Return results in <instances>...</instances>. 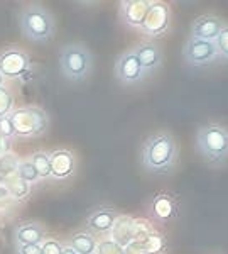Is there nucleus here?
<instances>
[{"label": "nucleus", "mask_w": 228, "mask_h": 254, "mask_svg": "<svg viewBox=\"0 0 228 254\" xmlns=\"http://www.w3.org/2000/svg\"><path fill=\"white\" fill-rule=\"evenodd\" d=\"M31 163L34 165L39 178H51V159L46 151H36L31 156Z\"/></svg>", "instance_id": "nucleus-20"}, {"label": "nucleus", "mask_w": 228, "mask_h": 254, "mask_svg": "<svg viewBox=\"0 0 228 254\" xmlns=\"http://www.w3.org/2000/svg\"><path fill=\"white\" fill-rule=\"evenodd\" d=\"M19 29L32 43H47L56 34V19L41 3H29L19 12Z\"/></svg>", "instance_id": "nucleus-2"}, {"label": "nucleus", "mask_w": 228, "mask_h": 254, "mask_svg": "<svg viewBox=\"0 0 228 254\" xmlns=\"http://www.w3.org/2000/svg\"><path fill=\"white\" fill-rule=\"evenodd\" d=\"M124 254H147V253L144 251V248H142L140 243L132 241L129 246H125V248H124Z\"/></svg>", "instance_id": "nucleus-29"}, {"label": "nucleus", "mask_w": 228, "mask_h": 254, "mask_svg": "<svg viewBox=\"0 0 228 254\" xmlns=\"http://www.w3.org/2000/svg\"><path fill=\"white\" fill-rule=\"evenodd\" d=\"M152 0H122L119 5L120 20L134 31H140Z\"/></svg>", "instance_id": "nucleus-11"}, {"label": "nucleus", "mask_w": 228, "mask_h": 254, "mask_svg": "<svg viewBox=\"0 0 228 254\" xmlns=\"http://www.w3.org/2000/svg\"><path fill=\"white\" fill-rule=\"evenodd\" d=\"M31 73V56L20 48L0 51V75L9 80H22Z\"/></svg>", "instance_id": "nucleus-6"}, {"label": "nucleus", "mask_w": 228, "mask_h": 254, "mask_svg": "<svg viewBox=\"0 0 228 254\" xmlns=\"http://www.w3.org/2000/svg\"><path fill=\"white\" fill-rule=\"evenodd\" d=\"M7 183V188H9V193L14 196V198H26L27 195H29L31 191V185L29 183H26L24 180H20L19 176H14V178H7L5 180Z\"/></svg>", "instance_id": "nucleus-21"}, {"label": "nucleus", "mask_w": 228, "mask_h": 254, "mask_svg": "<svg viewBox=\"0 0 228 254\" xmlns=\"http://www.w3.org/2000/svg\"><path fill=\"white\" fill-rule=\"evenodd\" d=\"M96 243L98 241L95 239V236L90 234V232H76L70 237V248L75 251L76 254H95L96 249Z\"/></svg>", "instance_id": "nucleus-18"}, {"label": "nucleus", "mask_w": 228, "mask_h": 254, "mask_svg": "<svg viewBox=\"0 0 228 254\" xmlns=\"http://www.w3.org/2000/svg\"><path fill=\"white\" fill-rule=\"evenodd\" d=\"M142 248L147 254H164L166 249H168V241H166L164 234L152 231L147 236V239L142 243Z\"/></svg>", "instance_id": "nucleus-19"}, {"label": "nucleus", "mask_w": 228, "mask_h": 254, "mask_svg": "<svg viewBox=\"0 0 228 254\" xmlns=\"http://www.w3.org/2000/svg\"><path fill=\"white\" fill-rule=\"evenodd\" d=\"M196 149L206 163L222 166L228 161V127L205 124L196 132Z\"/></svg>", "instance_id": "nucleus-3"}, {"label": "nucleus", "mask_w": 228, "mask_h": 254, "mask_svg": "<svg viewBox=\"0 0 228 254\" xmlns=\"http://www.w3.org/2000/svg\"><path fill=\"white\" fill-rule=\"evenodd\" d=\"M0 141H2V139H0Z\"/></svg>", "instance_id": "nucleus-33"}, {"label": "nucleus", "mask_w": 228, "mask_h": 254, "mask_svg": "<svg viewBox=\"0 0 228 254\" xmlns=\"http://www.w3.org/2000/svg\"><path fill=\"white\" fill-rule=\"evenodd\" d=\"M51 159V178L63 182L71 178L76 171V156L70 149H56L49 153Z\"/></svg>", "instance_id": "nucleus-14"}, {"label": "nucleus", "mask_w": 228, "mask_h": 254, "mask_svg": "<svg viewBox=\"0 0 228 254\" xmlns=\"http://www.w3.org/2000/svg\"><path fill=\"white\" fill-rule=\"evenodd\" d=\"M119 217L117 210H113L112 207H98L96 210H93L87 219V229L90 234H101L108 236L112 231L115 219Z\"/></svg>", "instance_id": "nucleus-15"}, {"label": "nucleus", "mask_w": 228, "mask_h": 254, "mask_svg": "<svg viewBox=\"0 0 228 254\" xmlns=\"http://www.w3.org/2000/svg\"><path fill=\"white\" fill-rule=\"evenodd\" d=\"M215 46H217L218 58L228 61V24H225L223 29L220 31L218 38L215 39Z\"/></svg>", "instance_id": "nucleus-26"}, {"label": "nucleus", "mask_w": 228, "mask_h": 254, "mask_svg": "<svg viewBox=\"0 0 228 254\" xmlns=\"http://www.w3.org/2000/svg\"><path fill=\"white\" fill-rule=\"evenodd\" d=\"M15 137L14 126L10 122V117L0 119V139H12Z\"/></svg>", "instance_id": "nucleus-28"}, {"label": "nucleus", "mask_w": 228, "mask_h": 254, "mask_svg": "<svg viewBox=\"0 0 228 254\" xmlns=\"http://www.w3.org/2000/svg\"><path fill=\"white\" fill-rule=\"evenodd\" d=\"M41 249H43V254H63L64 246L56 239H46L41 244Z\"/></svg>", "instance_id": "nucleus-27"}, {"label": "nucleus", "mask_w": 228, "mask_h": 254, "mask_svg": "<svg viewBox=\"0 0 228 254\" xmlns=\"http://www.w3.org/2000/svg\"><path fill=\"white\" fill-rule=\"evenodd\" d=\"M58 63L61 75L64 78L73 81V83H80L91 75L93 66H95V58L85 44L71 43L59 49Z\"/></svg>", "instance_id": "nucleus-4"}, {"label": "nucleus", "mask_w": 228, "mask_h": 254, "mask_svg": "<svg viewBox=\"0 0 228 254\" xmlns=\"http://www.w3.org/2000/svg\"><path fill=\"white\" fill-rule=\"evenodd\" d=\"M9 117L17 139H34L43 136L49 124L47 114L36 105L14 109Z\"/></svg>", "instance_id": "nucleus-5"}, {"label": "nucleus", "mask_w": 228, "mask_h": 254, "mask_svg": "<svg viewBox=\"0 0 228 254\" xmlns=\"http://www.w3.org/2000/svg\"><path fill=\"white\" fill-rule=\"evenodd\" d=\"M108 237L113 243L119 244L120 248L129 246L134 241V217H130L127 214H119Z\"/></svg>", "instance_id": "nucleus-17"}, {"label": "nucleus", "mask_w": 228, "mask_h": 254, "mask_svg": "<svg viewBox=\"0 0 228 254\" xmlns=\"http://www.w3.org/2000/svg\"><path fill=\"white\" fill-rule=\"evenodd\" d=\"M95 254H124V248H120L117 243H113L110 237H105L96 243Z\"/></svg>", "instance_id": "nucleus-25"}, {"label": "nucleus", "mask_w": 228, "mask_h": 254, "mask_svg": "<svg viewBox=\"0 0 228 254\" xmlns=\"http://www.w3.org/2000/svg\"><path fill=\"white\" fill-rule=\"evenodd\" d=\"M152 225H150L149 220L145 219H134V241L136 243H144L147 239V236L152 232Z\"/></svg>", "instance_id": "nucleus-23"}, {"label": "nucleus", "mask_w": 228, "mask_h": 254, "mask_svg": "<svg viewBox=\"0 0 228 254\" xmlns=\"http://www.w3.org/2000/svg\"><path fill=\"white\" fill-rule=\"evenodd\" d=\"M17 246H41L46 241V231L39 222L20 224L14 232Z\"/></svg>", "instance_id": "nucleus-16"}, {"label": "nucleus", "mask_w": 228, "mask_h": 254, "mask_svg": "<svg viewBox=\"0 0 228 254\" xmlns=\"http://www.w3.org/2000/svg\"><path fill=\"white\" fill-rule=\"evenodd\" d=\"M113 73H115V78L125 87L139 85L147 78L145 73L142 71L139 60H137L136 53L132 49H127V51L117 56L115 64H113Z\"/></svg>", "instance_id": "nucleus-8"}, {"label": "nucleus", "mask_w": 228, "mask_h": 254, "mask_svg": "<svg viewBox=\"0 0 228 254\" xmlns=\"http://www.w3.org/2000/svg\"><path fill=\"white\" fill-rule=\"evenodd\" d=\"M182 58H184L186 64L194 66V68L211 64L213 61L218 60L215 41H203V39L189 38L186 41L184 48H182Z\"/></svg>", "instance_id": "nucleus-9"}, {"label": "nucleus", "mask_w": 228, "mask_h": 254, "mask_svg": "<svg viewBox=\"0 0 228 254\" xmlns=\"http://www.w3.org/2000/svg\"><path fill=\"white\" fill-rule=\"evenodd\" d=\"M179 149L173 134L156 132L149 136L140 147V165L154 175L173 171L178 165Z\"/></svg>", "instance_id": "nucleus-1"}, {"label": "nucleus", "mask_w": 228, "mask_h": 254, "mask_svg": "<svg viewBox=\"0 0 228 254\" xmlns=\"http://www.w3.org/2000/svg\"><path fill=\"white\" fill-rule=\"evenodd\" d=\"M132 51L136 53L137 60L140 63L142 71L145 73V76L154 75L162 68L164 63V51H162L161 44H157L156 41H142V43L136 44L132 48Z\"/></svg>", "instance_id": "nucleus-10"}, {"label": "nucleus", "mask_w": 228, "mask_h": 254, "mask_svg": "<svg viewBox=\"0 0 228 254\" xmlns=\"http://www.w3.org/2000/svg\"><path fill=\"white\" fill-rule=\"evenodd\" d=\"M225 22L215 14H203L193 20L191 24V38L203 41H215Z\"/></svg>", "instance_id": "nucleus-13"}, {"label": "nucleus", "mask_w": 228, "mask_h": 254, "mask_svg": "<svg viewBox=\"0 0 228 254\" xmlns=\"http://www.w3.org/2000/svg\"><path fill=\"white\" fill-rule=\"evenodd\" d=\"M17 176L26 183H29V185L39 180V175L36 171L34 165L31 163V159H22V161L17 163Z\"/></svg>", "instance_id": "nucleus-22"}, {"label": "nucleus", "mask_w": 228, "mask_h": 254, "mask_svg": "<svg viewBox=\"0 0 228 254\" xmlns=\"http://www.w3.org/2000/svg\"><path fill=\"white\" fill-rule=\"evenodd\" d=\"M171 27V7L166 2H156L152 0V5L145 15L140 31L144 36L150 39H156L164 36Z\"/></svg>", "instance_id": "nucleus-7"}, {"label": "nucleus", "mask_w": 228, "mask_h": 254, "mask_svg": "<svg viewBox=\"0 0 228 254\" xmlns=\"http://www.w3.org/2000/svg\"><path fill=\"white\" fill-rule=\"evenodd\" d=\"M3 81H5V78H3V76H2V75H0V88H2V87H3Z\"/></svg>", "instance_id": "nucleus-32"}, {"label": "nucleus", "mask_w": 228, "mask_h": 254, "mask_svg": "<svg viewBox=\"0 0 228 254\" xmlns=\"http://www.w3.org/2000/svg\"><path fill=\"white\" fill-rule=\"evenodd\" d=\"M63 254H76V253L73 251V249L70 248V246H66V248L63 249Z\"/></svg>", "instance_id": "nucleus-31"}, {"label": "nucleus", "mask_w": 228, "mask_h": 254, "mask_svg": "<svg viewBox=\"0 0 228 254\" xmlns=\"http://www.w3.org/2000/svg\"><path fill=\"white\" fill-rule=\"evenodd\" d=\"M14 110V97L5 87L0 88V119L9 117Z\"/></svg>", "instance_id": "nucleus-24"}, {"label": "nucleus", "mask_w": 228, "mask_h": 254, "mask_svg": "<svg viewBox=\"0 0 228 254\" xmlns=\"http://www.w3.org/2000/svg\"><path fill=\"white\" fill-rule=\"evenodd\" d=\"M149 214L159 224H166V222L176 220L178 214H179V207H178V202H176V198H174V195L166 193V191L157 193L152 200H150Z\"/></svg>", "instance_id": "nucleus-12"}, {"label": "nucleus", "mask_w": 228, "mask_h": 254, "mask_svg": "<svg viewBox=\"0 0 228 254\" xmlns=\"http://www.w3.org/2000/svg\"><path fill=\"white\" fill-rule=\"evenodd\" d=\"M17 254H43L41 246H17Z\"/></svg>", "instance_id": "nucleus-30"}]
</instances>
